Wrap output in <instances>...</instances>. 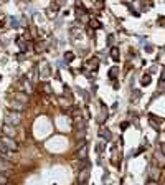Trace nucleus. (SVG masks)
I'll list each match as a JSON object with an SVG mask.
<instances>
[{
    "label": "nucleus",
    "mask_w": 165,
    "mask_h": 185,
    "mask_svg": "<svg viewBox=\"0 0 165 185\" xmlns=\"http://www.w3.org/2000/svg\"><path fill=\"white\" fill-rule=\"evenodd\" d=\"M5 123L8 126H18L22 123V113H17L13 109H8L5 113Z\"/></svg>",
    "instance_id": "f257e3e1"
},
{
    "label": "nucleus",
    "mask_w": 165,
    "mask_h": 185,
    "mask_svg": "<svg viewBox=\"0 0 165 185\" xmlns=\"http://www.w3.org/2000/svg\"><path fill=\"white\" fill-rule=\"evenodd\" d=\"M0 142H2V145H3L5 149H8V151H13V152H17V151H18V142H17L15 139L7 137V136H2Z\"/></svg>",
    "instance_id": "f03ea898"
},
{
    "label": "nucleus",
    "mask_w": 165,
    "mask_h": 185,
    "mask_svg": "<svg viewBox=\"0 0 165 185\" xmlns=\"http://www.w3.org/2000/svg\"><path fill=\"white\" fill-rule=\"evenodd\" d=\"M152 164L157 167H160V169H163L165 167V154L160 149H155L154 151V157H152Z\"/></svg>",
    "instance_id": "7ed1b4c3"
},
{
    "label": "nucleus",
    "mask_w": 165,
    "mask_h": 185,
    "mask_svg": "<svg viewBox=\"0 0 165 185\" xmlns=\"http://www.w3.org/2000/svg\"><path fill=\"white\" fill-rule=\"evenodd\" d=\"M160 179H162V169L152 164V165L149 167V180H152V182H159Z\"/></svg>",
    "instance_id": "20e7f679"
},
{
    "label": "nucleus",
    "mask_w": 165,
    "mask_h": 185,
    "mask_svg": "<svg viewBox=\"0 0 165 185\" xmlns=\"http://www.w3.org/2000/svg\"><path fill=\"white\" fill-rule=\"evenodd\" d=\"M76 13H78V18L83 20V22H89V17H87V12L84 7H81V3H76Z\"/></svg>",
    "instance_id": "39448f33"
},
{
    "label": "nucleus",
    "mask_w": 165,
    "mask_h": 185,
    "mask_svg": "<svg viewBox=\"0 0 165 185\" xmlns=\"http://www.w3.org/2000/svg\"><path fill=\"white\" fill-rule=\"evenodd\" d=\"M89 179V165L84 167V169L79 170V175H78V182L79 183H86V180Z\"/></svg>",
    "instance_id": "423d86ee"
},
{
    "label": "nucleus",
    "mask_w": 165,
    "mask_h": 185,
    "mask_svg": "<svg viewBox=\"0 0 165 185\" xmlns=\"http://www.w3.org/2000/svg\"><path fill=\"white\" fill-rule=\"evenodd\" d=\"M86 155H87V149H86V142L78 145V151H76V159H84L86 160Z\"/></svg>",
    "instance_id": "0eeeda50"
},
{
    "label": "nucleus",
    "mask_w": 165,
    "mask_h": 185,
    "mask_svg": "<svg viewBox=\"0 0 165 185\" xmlns=\"http://www.w3.org/2000/svg\"><path fill=\"white\" fill-rule=\"evenodd\" d=\"M2 132L3 134H7V137H12V139H15V131H13V127L12 126H8V124H5V126H2Z\"/></svg>",
    "instance_id": "6e6552de"
},
{
    "label": "nucleus",
    "mask_w": 165,
    "mask_h": 185,
    "mask_svg": "<svg viewBox=\"0 0 165 185\" xmlns=\"http://www.w3.org/2000/svg\"><path fill=\"white\" fill-rule=\"evenodd\" d=\"M2 170H13V164H10L8 160H5V159H0V172Z\"/></svg>",
    "instance_id": "1a4fd4ad"
},
{
    "label": "nucleus",
    "mask_w": 165,
    "mask_h": 185,
    "mask_svg": "<svg viewBox=\"0 0 165 185\" xmlns=\"http://www.w3.org/2000/svg\"><path fill=\"white\" fill-rule=\"evenodd\" d=\"M10 104H12V109H13V111H18V113H22V111L25 109V107H23L25 104H22V103H18V101H15L13 97L10 99Z\"/></svg>",
    "instance_id": "9d476101"
},
{
    "label": "nucleus",
    "mask_w": 165,
    "mask_h": 185,
    "mask_svg": "<svg viewBox=\"0 0 165 185\" xmlns=\"http://www.w3.org/2000/svg\"><path fill=\"white\" fill-rule=\"evenodd\" d=\"M13 99L18 101V103H22V104H27L28 96H25V93H15V94H13Z\"/></svg>",
    "instance_id": "9b49d317"
},
{
    "label": "nucleus",
    "mask_w": 165,
    "mask_h": 185,
    "mask_svg": "<svg viewBox=\"0 0 165 185\" xmlns=\"http://www.w3.org/2000/svg\"><path fill=\"white\" fill-rule=\"evenodd\" d=\"M97 63H99V61H97L96 58H91V60L86 63V68L87 69H97Z\"/></svg>",
    "instance_id": "f8f14e48"
},
{
    "label": "nucleus",
    "mask_w": 165,
    "mask_h": 185,
    "mask_svg": "<svg viewBox=\"0 0 165 185\" xmlns=\"http://www.w3.org/2000/svg\"><path fill=\"white\" fill-rule=\"evenodd\" d=\"M75 127L78 129V131H81L83 127H86V121L84 119H76L75 121Z\"/></svg>",
    "instance_id": "ddd939ff"
},
{
    "label": "nucleus",
    "mask_w": 165,
    "mask_h": 185,
    "mask_svg": "<svg viewBox=\"0 0 165 185\" xmlns=\"http://www.w3.org/2000/svg\"><path fill=\"white\" fill-rule=\"evenodd\" d=\"M150 81H152V78H150V75H144L142 79H140V85L142 86H149Z\"/></svg>",
    "instance_id": "4468645a"
},
{
    "label": "nucleus",
    "mask_w": 165,
    "mask_h": 185,
    "mask_svg": "<svg viewBox=\"0 0 165 185\" xmlns=\"http://www.w3.org/2000/svg\"><path fill=\"white\" fill-rule=\"evenodd\" d=\"M111 58H112V60H114V61H119V58H121V56H119V48H112V50H111Z\"/></svg>",
    "instance_id": "2eb2a0df"
},
{
    "label": "nucleus",
    "mask_w": 165,
    "mask_h": 185,
    "mask_svg": "<svg viewBox=\"0 0 165 185\" xmlns=\"http://www.w3.org/2000/svg\"><path fill=\"white\" fill-rule=\"evenodd\" d=\"M101 136H103V137L106 139V141H111V137H112L109 129H101Z\"/></svg>",
    "instance_id": "dca6fc26"
},
{
    "label": "nucleus",
    "mask_w": 165,
    "mask_h": 185,
    "mask_svg": "<svg viewBox=\"0 0 165 185\" xmlns=\"http://www.w3.org/2000/svg\"><path fill=\"white\" fill-rule=\"evenodd\" d=\"M117 73H119V68H117V66H114V68H111V69H109V76H111L112 79H116Z\"/></svg>",
    "instance_id": "f3484780"
},
{
    "label": "nucleus",
    "mask_w": 165,
    "mask_h": 185,
    "mask_svg": "<svg viewBox=\"0 0 165 185\" xmlns=\"http://www.w3.org/2000/svg\"><path fill=\"white\" fill-rule=\"evenodd\" d=\"M5 183H8V175H3L0 172V185H5Z\"/></svg>",
    "instance_id": "a211bd4d"
},
{
    "label": "nucleus",
    "mask_w": 165,
    "mask_h": 185,
    "mask_svg": "<svg viewBox=\"0 0 165 185\" xmlns=\"http://www.w3.org/2000/svg\"><path fill=\"white\" fill-rule=\"evenodd\" d=\"M65 60H66V61H73V60H75V53H71V51L65 53Z\"/></svg>",
    "instance_id": "6ab92c4d"
},
{
    "label": "nucleus",
    "mask_w": 165,
    "mask_h": 185,
    "mask_svg": "<svg viewBox=\"0 0 165 185\" xmlns=\"http://www.w3.org/2000/svg\"><path fill=\"white\" fill-rule=\"evenodd\" d=\"M91 27H94V28H101V22H97V20H91Z\"/></svg>",
    "instance_id": "aec40b11"
},
{
    "label": "nucleus",
    "mask_w": 165,
    "mask_h": 185,
    "mask_svg": "<svg viewBox=\"0 0 165 185\" xmlns=\"http://www.w3.org/2000/svg\"><path fill=\"white\" fill-rule=\"evenodd\" d=\"M94 7H96V8H103L104 2H103V0H97V2H94Z\"/></svg>",
    "instance_id": "412c9836"
},
{
    "label": "nucleus",
    "mask_w": 165,
    "mask_h": 185,
    "mask_svg": "<svg viewBox=\"0 0 165 185\" xmlns=\"http://www.w3.org/2000/svg\"><path fill=\"white\" fill-rule=\"evenodd\" d=\"M18 45H20V48H22V50H25V48H27L25 40H23V38H18Z\"/></svg>",
    "instance_id": "4be33fe9"
},
{
    "label": "nucleus",
    "mask_w": 165,
    "mask_h": 185,
    "mask_svg": "<svg viewBox=\"0 0 165 185\" xmlns=\"http://www.w3.org/2000/svg\"><path fill=\"white\" fill-rule=\"evenodd\" d=\"M45 91H46L48 94H51V88H50V85H45Z\"/></svg>",
    "instance_id": "5701e85b"
},
{
    "label": "nucleus",
    "mask_w": 165,
    "mask_h": 185,
    "mask_svg": "<svg viewBox=\"0 0 165 185\" xmlns=\"http://www.w3.org/2000/svg\"><path fill=\"white\" fill-rule=\"evenodd\" d=\"M147 185H159V182H152V180H149V182H147Z\"/></svg>",
    "instance_id": "b1692460"
},
{
    "label": "nucleus",
    "mask_w": 165,
    "mask_h": 185,
    "mask_svg": "<svg viewBox=\"0 0 165 185\" xmlns=\"http://www.w3.org/2000/svg\"><path fill=\"white\" fill-rule=\"evenodd\" d=\"M160 151H162V152H163V154H165V142H163V144H162V145H160Z\"/></svg>",
    "instance_id": "393cba45"
},
{
    "label": "nucleus",
    "mask_w": 165,
    "mask_h": 185,
    "mask_svg": "<svg viewBox=\"0 0 165 185\" xmlns=\"http://www.w3.org/2000/svg\"><path fill=\"white\" fill-rule=\"evenodd\" d=\"M129 126V123H124V124H121V129H125Z\"/></svg>",
    "instance_id": "a878e982"
},
{
    "label": "nucleus",
    "mask_w": 165,
    "mask_h": 185,
    "mask_svg": "<svg viewBox=\"0 0 165 185\" xmlns=\"http://www.w3.org/2000/svg\"><path fill=\"white\" fill-rule=\"evenodd\" d=\"M5 185H12V183H5Z\"/></svg>",
    "instance_id": "bb28decb"
}]
</instances>
